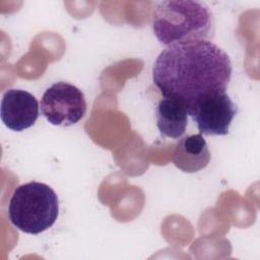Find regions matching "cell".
<instances>
[{
	"instance_id": "cell-1",
	"label": "cell",
	"mask_w": 260,
	"mask_h": 260,
	"mask_svg": "<svg viewBox=\"0 0 260 260\" xmlns=\"http://www.w3.org/2000/svg\"><path fill=\"white\" fill-rule=\"evenodd\" d=\"M229 55L211 41L167 46L152 67V80L164 98L183 104L188 113L204 98L226 91L232 77Z\"/></svg>"
},
{
	"instance_id": "cell-2",
	"label": "cell",
	"mask_w": 260,
	"mask_h": 260,
	"mask_svg": "<svg viewBox=\"0 0 260 260\" xmlns=\"http://www.w3.org/2000/svg\"><path fill=\"white\" fill-rule=\"evenodd\" d=\"M209 7L200 1L170 0L155 3L152 30L165 46L209 41L214 31Z\"/></svg>"
},
{
	"instance_id": "cell-3",
	"label": "cell",
	"mask_w": 260,
	"mask_h": 260,
	"mask_svg": "<svg viewBox=\"0 0 260 260\" xmlns=\"http://www.w3.org/2000/svg\"><path fill=\"white\" fill-rule=\"evenodd\" d=\"M58 214L56 192L49 185L36 181L17 186L8 205L10 222L29 235H39L53 226Z\"/></svg>"
},
{
	"instance_id": "cell-4",
	"label": "cell",
	"mask_w": 260,
	"mask_h": 260,
	"mask_svg": "<svg viewBox=\"0 0 260 260\" xmlns=\"http://www.w3.org/2000/svg\"><path fill=\"white\" fill-rule=\"evenodd\" d=\"M41 113L52 125L64 127L74 125L86 113L84 94L71 83L56 82L44 92L41 100Z\"/></svg>"
},
{
	"instance_id": "cell-5",
	"label": "cell",
	"mask_w": 260,
	"mask_h": 260,
	"mask_svg": "<svg viewBox=\"0 0 260 260\" xmlns=\"http://www.w3.org/2000/svg\"><path fill=\"white\" fill-rule=\"evenodd\" d=\"M238 108L224 92H217L201 100L188 115L196 122L201 134L223 136L229 134Z\"/></svg>"
},
{
	"instance_id": "cell-6",
	"label": "cell",
	"mask_w": 260,
	"mask_h": 260,
	"mask_svg": "<svg viewBox=\"0 0 260 260\" xmlns=\"http://www.w3.org/2000/svg\"><path fill=\"white\" fill-rule=\"evenodd\" d=\"M39 107L38 100L30 92L10 88L2 95L1 120L8 129L21 132L36 123L39 118Z\"/></svg>"
},
{
	"instance_id": "cell-7",
	"label": "cell",
	"mask_w": 260,
	"mask_h": 260,
	"mask_svg": "<svg viewBox=\"0 0 260 260\" xmlns=\"http://www.w3.org/2000/svg\"><path fill=\"white\" fill-rule=\"evenodd\" d=\"M172 161L185 173H197L205 169L210 161V151L202 134L181 138L174 148Z\"/></svg>"
},
{
	"instance_id": "cell-8",
	"label": "cell",
	"mask_w": 260,
	"mask_h": 260,
	"mask_svg": "<svg viewBox=\"0 0 260 260\" xmlns=\"http://www.w3.org/2000/svg\"><path fill=\"white\" fill-rule=\"evenodd\" d=\"M187 108L180 102L164 98L156 106V126L165 137L178 139L188 125Z\"/></svg>"
}]
</instances>
